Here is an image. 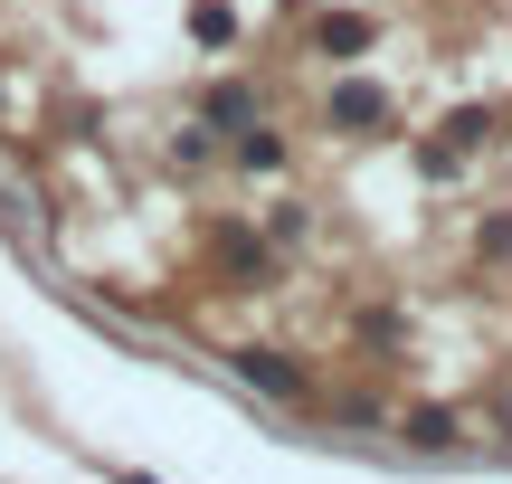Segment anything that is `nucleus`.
<instances>
[{
    "instance_id": "f257e3e1",
    "label": "nucleus",
    "mask_w": 512,
    "mask_h": 484,
    "mask_svg": "<svg viewBox=\"0 0 512 484\" xmlns=\"http://www.w3.org/2000/svg\"><path fill=\"white\" fill-rule=\"evenodd\" d=\"M380 114H389V95H380V86H332V124H342V133H370Z\"/></svg>"
},
{
    "instance_id": "f03ea898",
    "label": "nucleus",
    "mask_w": 512,
    "mask_h": 484,
    "mask_svg": "<svg viewBox=\"0 0 512 484\" xmlns=\"http://www.w3.org/2000/svg\"><path fill=\"white\" fill-rule=\"evenodd\" d=\"M238 371L256 380V390H275V399H294V390H304V371H294L285 352H238Z\"/></svg>"
},
{
    "instance_id": "7ed1b4c3",
    "label": "nucleus",
    "mask_w": 512,
    "mask_h": 484,
    "mask_svg": "<svg viewBox=\"0 0 512 484\" xmlns=\"http://www.w3.org/2000/svg\"><path fill=\"white\" fill-rule=\"evenodd\" d=\"M313 38H323L332 57H351V48H370V19H323V29H313Z\"/></svg>"
},
{
    "instance_id": "20e7f679",
    "label": "nucleus",
    "mask_w": 512,
    "mask_h": 484,
    "mask_svg": "<svg viewBox=\"0 0 512 484\" xmlns=\"http://www.w3.org/2000/svg\"><path fill=\"white\" fill-rule=\"evenodd\" d=\"M408 437H418V447H456V418H446V409H418V418H408Z\"/></svg>"
}]
</instances>
